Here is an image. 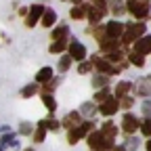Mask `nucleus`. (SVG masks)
I'll use <instances>...</instances> for the list:
<instances>
[{
  "instance_id": "nucleus-1",
  "label": "nucleus",
  "mask_w": 151,
  "mask_h": 151,
  "mask_svg": "<svg viewBox=\"0 0 151 151\" xmlns=\"http://www.w3.org/2000/svg\"><path fill=\"white\" fill-rule=\"evenodd\" d=\"M86 143H88L90 151H109L113 147V141L105 139L103 132H90L88 139H86Z\"/></svg>"
},
{
  "instance_id": "nucleus-2",
  "label": "nucleus",
  "mask_w": 151,
  "mask_h": 151,
  "mask_svg": "<svg viewBox=\"0 0 151 151\" xmlns=\"http://www.w3.org/2000/svg\"><path fill=\"white\" fill-rule=\"evenodd\" d=\"M145 34V23H130L126 25V32H124V44H130V42H137L141 40V36Z\"/></svg>"
},
{
  "instance_id": "nucleus-3",
  "label": "nucleus",
  "mask_w": 151,
  "mask_h": 151,
  "mask_svg": "<svg viewBox=\"0 0 151 151\" xmlns=\"http://www.w3.org/2000/svg\"><path fill=\"white\" fill-rule=\"evenodd\" d=\"M128 11L137 19H143L149 15V0H128Z\"/></svg>"
},
{
  "instance_id": "nucleus-4",
  "label": "nucleus",
  "mask_w": 151,
  "mask_h": 151,
  "mask_svg": "<svg viewBox=\"0 0 151 151\" xmlns=\"http://www.w3.org/2000/svg\"><path fill=\"white\" fill-rule=\"evenodd\" d=\"M92 128H94V122H84V124H80L78 128H73V130H69V143L71 145H76L78 143V139H82V137H86L88 132H92Z\"/></svg>"
},
{
  "instance_id": "nucleus-5",
  "label": "nucleus",
  "mask_w": 151,
  "mask_h": 151,
  "mask_svg": "<svg viewBox=\"0 0 151 151\" xmlns=\"http://www.w3.org/2000/svg\"><path fill=\"white\" fill-rule=\"evenodd\" d=\"M44 13H46V9H44L42 4H32V9H29V15H27V21H25V25H27V27H34V25L38 23V19H40V17H44Z\"/></svg>"
},
{
  "instance_id": "nucleus-6",
  "label": "nucleus",
  "mask_w": 151,
  "mask_h": 151,
  "mask_svg": "<svg viewBox=\"0 0 151 151\" xmlns=\"http://www.w3.org/2000/svg\"><path fill=\"white\" fill-rule=\"evenodd\" d=\"M105 27H107V38H113V40L122 38V36H124V32H126L124 23H120V21H109Z\"/></svg>"
},
{
  "instance_id": "nucleus-7",
  "label": "nucleus",
  "mask_w": 151,
  "mask_h": 151,
  "mask_svg": "<svg viewBox=\"0 0 151 151\" xmlns=\"http://www.w3.org/2000/svg\"><path fill=\"white\" fill-rule=\"evenodd\" d=\"M105 13H107V6L105 4H92V6H88V19H90V23H99Z\"/></svg>"
},
{
  "instance_id": "nucleus-8",
  "label": "nucleus",
  "mask_w": 151,
  "mask_h": 151,
  "mask_svg": "<svg viewBox=\"0 0 151 151\" xmlns=\"http://www.w3.org/2000/svg\"><path fill=\"white\" fill-rule=\"evenodd\" d=\"M118 107H120V103H118V99L116 97H109L107 101H103L101 103V107H99V111L103 113V116H113V113L118 111Z\"/></svg>"
},
{
  "instance_id": "nucleus-9",
  "label": "nucleus",
  "mask_w": 151,
  "mask_h": 151,
  "mask_svg": "<svg viewBox=\"0 0 151 151\" xmlns=\"http://www.w3.org/2000/svg\"><path fill=\"white\" fill-rule=\"evenodd\" d=\"M69 57H71L73 61H84V59H86V48H84V44L71 42V44H69Z\"/></svg>"
},
{
  "instance_id": "nucleus-10",
  "label": "nucleus",
  "mask_w": 151,
  "mask_h": 151,
  "mask_svg": "<svg viewBox=\"0 0 151 151\" xmlns=\"http://www.w3.org/2000/svg\"><path fill=\"white\" fill-rule=\"evenodd\" d=\"M80 116H82L80 111H69L67 116H65V118L61 120V124H63L65 128L73 130V128H78V126H80Z\"/></svg>"
},
{
  "instance_id": "nucleus-11",
  "label": "nucleus",
  "mask_w": 151,
  "mask_h": 151,
  "mask_svg": "<svg viewBox=\"0 0 151 151\" xmlns=\"http://www.w3.org/2000/svg\"><path fill=\"white\" fill-rule=\"evenodd\" d=\"M92 63H94V67H97L101 73H105V76L116 73V67H111V63L105 61V59H101V57H92Z\"/></svg>"
},
{
  "instance_id": "nucleus-12",
  "label": "nucleus",
  "mask_w": 151,
  "mask_h": 151,
  "mask_svg": "<svg viewBox=\"0 0 151 151\" xmlns=\"http://www.w3.org/2000/svg\"><path fill=\"white\" fill-rule=\"evenodd\" d=\"M134 52H139V55H147V52H151V34L145 36V38H141V40L134 44Z\"/></svg>"
},
{
  "instance_id": "nucleus-13",
  "label": "nucleus",
  "mask_w": 151,
  "mask_h": 151,
  "mask_svg": "<svg viewBox=\"0 0 151 151\" xmlns=\"http://www.w3.org/2000/svg\"><path fill=\"white\" fill-rule=\"evenodd\" d=\"M124 132H134L137 128H141V122L134 118V116H130V113H128V116H124Z\"/></svg>"
},
{
  "instance_id": "nucleus-14",
  "label": "nucleus",
  "mask_w": 151,
  "mask_h": 151,
  "mask_svg": "<svg viewBox=\"0 0 151 151\" xmlns=\"http://www.w3.org/2000/svg\"><path fill=\"white\" fill-rule=\"evenodd\" d=\"M137 92L139 94H143V97H147V94H151V76H145V78H141L139 80V84H137Z\"/></svg>"
},
{
  "instance_id": "nucleus-15",
  "label": "nucleus",
  "mask_w": 151,
  "mask_h": 151,
  "mask_svg": "<svg viewBox=\"0 0 151 151\" xmlns=\"http://www.w3.org/2000/svg\"><path fill=\"white\" fill-rule=\"evenodd\" d=\"M101 44V50H105V52H113V50H118V40H113V38H105V40H101L99 42Z\"/></svg>"
},
{
  "instance_id": "nucleus-16",
  "label": "nucleus",
  "mask_w": 151,
  "mask_h": 151,
  "mask_svg": "<svg viewBox=\"0 0 151 151\" xmlns=\"http://www.w3.org/2000/svg\"><path fill=\"white\" fill-rule=\"evenodd\" d=\"M67 34H69L67 25H59V27H57V29L52 32V40H55V42H65Z\"/></svg>"
},
{
  "instance_id": "nucleus-17",
  "label": "nucleus",
  "mask_w": 151,
  "mask_h": 151,
  "mask_svg": "<svg viewBox=\"0 0 151 151\" xmlns=\"http://www.w3.org/2000/svg\"><path fill=\"white\" fill-rule=\"evenodd\" d=\"M52 80V69L50 67H42L36 73V82H50Z\"/></svg>"
},
{
  "instance_id": "nucleus-18",
  "label": "nucleus",
  "mask_w": 151,
  "mask_h": 151,
  "mask_svg": "<svg viewBox=\"0 0 151 151\" xmlns=\"http://www.w3.org/2000/svg\"><path fill=\"white\" fill-rule=\"evenodd\" d=\"M132 88V84L130 82H120L118 86H116V99H124L126 94H128V90Z\"/></svg>"
},
{
  "instance_id": "nucleus-19",
  "label": "nucleus",
  "mask_w": 151,
  "mask_h": 151,
  "mask_svg": "<svg viewBox=\"0 0 151 151\" xmlns=\"http://www.w3.org/2000/svg\"><path fill=\"white\" fill-rule=\"evenodd\" d=\"M101 132H103V137H105V139L113 141V137H116V132H118V130H116V126H113L111 122H107V124H103V130H101Z\"/></svg>"
},
{
  "instance_id": "nucleus-20",
  "label": "nucleus",
  "mask_w": 151,
  "mask_h": 151,
  "mask_svg": "<svg viewBox=\"0 0 151 151\" xmlns=\"http://www.w3.org/2000/svg\"><path fill=\"white\" fill-rule=\"evenodd\" d=\"M84 15H88V6H73L69 11V17L71 19H82Z\"/></svg>"
},
{
  "instance_id": "nucleus-21",
  "label": "nucleus",
  "mask_w": 151,
  "mask_h": 151,
  "mask_svg": "<svg viewBox=\"0 0 151 151\" xmlns=\"http://www.w3.org/2000/svg\"><path fill=\"white\" fill-rule=\"evenodd\" d=\"M55 21H57V13H55V11H46L44 17H42V25H44V27H50Z\"/></svg>"
},
{
  "instance_id": "nucleus-22",
  "label": "nucleus",
  "mask_w": 151,
  "mask_h": 151,
  "mask_svg": "<svg viewBox=\"0 0 151 151\" xmlns=\"http://www.w3.org/2000/svg\"><path fill=\"white\" fill-rule=\"evenodd\" d=\"M107 61H116L118 65L124 63V52L122 50H113V52H107Z\"/></svg>"
},
{
  "instance_id": "nucleus-23",
  "label": "nucleus",
  "mask_w": 151,
  "mask_h": 151,
  "mask_svg": "<svg viewBox=\"0 0 151 151\" xmlns=\"http://www.w3.org/2000/svg\"><path fill=\"white\" fill-rule=\"evenodd\" d=\"M109 4H111L109 11H111L113 15H122V13H124V4L120 2V0H109Z\"/></svg>"
},
{
  "instance_id": "nucleus-24",
  "label": "nucleus",
  "mask_w": 151,
  "mask_h": 151,
  "mask_svg": "<svg viewBox=\"0 0 151 151\" xmlns=\"http://www.w3.org/2000/svg\"><path fill=\"white\" fill-rule=\"evenodd\" d=\"M107 80H109V78H107L105 73H97V76L92 78V84L97 86V88H101V86H105V88H107Z\"/></svg>"
},
{
  "instance_id": "nucleus-25",
  "label": "nucleus",
  "mask_w": 151,
  "mask_h": 151,
  "mask_svg": "<svg viewBox=\"0 0 151 151\" xmlns=\"http://www.w3.org/2000/svg\"><path fill=\"white\" fill-rule=\"evenodd\" d=\"M128 57H130V63H132V65H137V67H143V65H145L143 55H139V52H130Z\"/></svg>"
},
{
  "instance_id": "nucleus-26",
  "label": "nucleus",
  "mask_w": 151,
  "mask_h": 151,
  "mask_svg": "<svg viewBox=\"0 0 151 151\" xmlns=\"http://www.w3.org/2000/svg\"><path fill=\"white\" fill-rule=\"evenodd\" d=\"M40 126H44L46 130H57V128L61 126V122H57V120L48 118V120H42V122H40Z\"/></svg>"
},
{
  "instance_id": "nucleus-27",
  "label": "nucleus",
  "mask_w": 151,
  "mask_h": 151,
  "mask_svg": "<svg viewBox=\"0 0 151 151\" xmlns=\"http://www.w3.org/2000/svg\"><path fill=\"white\" fill-rule=\"evenodd\" d=\"M42 101H44V105H46L48 111H55L57 109V101L50 97V94H42Z\"/></svg>"
},
{
  "instance_id": "nucleus-28",
  "label": "nucleus",
  "mask_w": 151,
  "mask_h": 151,
  "mask_svg": "<svg viewBox=\"0 0 151 151\" xmlns=\"http://www.w3.org/2000/svg\"><path fill=\"white\" fill-rule=\"evenodd\" d=\"M94 111H97V105H94V103H84V105H82V109H80L82 116H92Z\"/></svg>"
},
{
  "instance_id": "nucleus-29",
  "label": "nucleus",
  "mask_w": 151,
  "mask_h": 151,
  "mask_svg": "<svg viewBox=\"0 0 151 151\" xmlns=\"http://www.w3.org/2000/svg\"><path fill=\"white\" fill-rule=\"evenodd\" d=\"M65 48H69V44H67V42H52L48 50H50V52H63Z\"/></svg>"
},
{
  "instance_id": "nucleus-30",
  "label": "nucleus",
  "mask_w": 151,
  "mask_h": 151,
  "mask_svg": "<svg viewBox=\"0 0 151 151\" xmlns=\"http://www.w3.org/2000/svg\"><path fill=\"white\" fill-rule=\"evenodd\" d=\"M44 137H46V128H44V126H40V128L36 130V134H34V141H36V143H42V141H44Z\"/></svg>"
},
{
  "instance_id": "nucleus-31",
  "label": "nucleus",
  "mask_w": 151,
  "mask_h": 151,
  "mask_svg": "<svg viewBox=\"0 0 151 151\" xmlns=\"http://www.w3.org/2000/svg\"><path fill=\"white\" fill-rule=\"evenodd\" d=\"M36 90H38V88H36V84H27V86L21 90V94L27 99V97H34V94H36Z\"/></svg>"
},
{
  "instance_id": "nucleus-32",
  "label": "nucleus",
  "mask_w": 151,
  "mask_h": 151,
  "mask_svg": "<svg viewBox=\"0 0 151 151\" xmlns=\"http://www.w3.org/2000/svg\"><path fill=\"white\" fill-rule=\"evenodd\" d=\"M71 61H73L71 57H63V59L59 61V71H67V69H69V65H71Z\"/></svg>"
},
{
  "instance_id": "nucleus-33",
  "label": "nucleus",
  "mask_w": 151,
  "mask_h": 151,
  "mask_svg": "<svg viewBox=\"0 0 151 151\" xmlns=\"http://www.w3.org/2000/svg\"><path fill=\"white\" fill-rule=\"evenodd\" d=\"M141 132L145 137H151V118H147L143 124H141Z\"/></svg>"
},
{
  "instance_id": "nucleus-34",
  "label": "nucleus",
  "mask_w": 151,
  "mask_h": 151,
  "mask_svg": "<svg viewBox=\"0 0 151 151\" xmlns=\"http://www.w3.org/2000/svg\"><path fill=\"white\" fill-rule=\"evenodd\" d=\"M94 99H97V101H101V103H103V101H107V99H109V92H107V88H101V90L97 92V97H94Z\"/></svg>"
},
{
  "instance_id": "nucleus-35",
  "label": "nucleus",
  "mask_w": 151,
  "mask_h": 151,
  "mask_svg": "<svg viewBox=\"0 0 151 151\" xmlns=\"http://www.w3.org/2000/svg\"><path fill=\"white\" fill-rule=\"evenodd\" d=\"M124 147L132 151V149H137V147H139V141H137V139H128V143H126Z\"/></svg>"
},
{
  "instance_id": "nucleus-36",
  "label": "nucleus",
  "mask_w": 151,
  "mask_h": 151,
  "mask_svg": "<svg viewBox=\"0 0 151 151\" xmlns=\"http://www.w3.org/2000/svg\"><path fill=\"white\" fill-rule=\"evenodd\" d=\"M90 69H92V65H90V63H80V67H78V71H80V73H88Z\"/></svg>"
},
{
  "instance_id": "nucleus-37",
  "label": "nucleus",
  "mask_w": 151,
  "mask_h": 151,
  "mask_svg": "<svg viewBox=\"0 0 151 151\" xmlns=\"http://www.w3.org/2000/svg\"><path fill=\"white\" fill-rule=\"evenodd\" d=\"M19 132H21V134H29V132H32V126H29L27 122H23L21 128H19Z\"/></svg>"
},
{
  "instance_id": "nucleus-38",
  "label": "nucleus",
  "mask_w": 151,
  "mask_h": 151,
  "mask_svg": "<svg viewBox=\"0 0 151 151\" xmlns=\"http://www.w3.org/2000/svg\"><path fill=\"white\" fill-rule=\"evenodd\" d=\"M120 105H122V107H124V109H128V107H132V99H130V97H124V99H122V103H120Z\"/></svg>"
},
{
  "instance_id": "nucleus-39",
  "label": "nucleus",
  "mask_w": 151,
  "mask_h": 151,
  "mask_svg": "<svg viewBox=\"0 0 151 151\" xmlns=\"http://www.w3.org/2000/svg\"><path fill=\"white\" fill-rule=\"evenodd\" d=\"M55 86H57V80H50V82L46 84V88H44V94H48V92H50V90H52Z\"/></svg>"
},
{
  "instance_id": "nucleus-40",
  "label": "nucleus",
  "mask_w": 151,
  "mask_h": 151,
  "mask_svg": "<svg viewBox=\"0 0 151 151\" xmlns=\"http://www.w3.org/2000/svg\"><path fill=\"white\" fill-rule=\"evenodd\" d=\"M143 113H145V116H151V101H147L143 105Z\"/></svg>"
},
{
  "instance_id": "nucleus-41",
  "label": "nucleus",
  "mask_w": 151,
  "mask_h": 151,
  "mask_svg": "<svg viewBox=\"0 0 151 151\" xmlns=\"http://www.w3.org/2000/svg\"><path fill=\"white\" fill-rule=\"evenodd\" d=\"M113 151H126V147H122V145H120V147H116Z\"/></svg>"
},
{
  "instance_id": "nucleus-42",
  "label": "nucleus",
  "mask_w": 151,
  "mask_h": 151,
  "mask_svg": "<svg viewBox=\"0 0 151 151\" xmlns=\"http://www.w3.org/2000/svg\"><path fill=\"white\" fill-rule=\"evenodd\" d=\"M94 4H105V0H94Z\"/></svg>"
},
{
  "instance_id": "nucleus-43",
  "label": "nucleus",
  "mask_w": 151,
  "mask_h": 151,
  "mask_svg": "<svg viewBox=\"0 0 151 151\" xmlns=\"http://www.w3.org/2000/svg\"><path fill=\"white\" fill-rule=\"evenodd\" d=\"M147 151H151V141H149V143H147Z\"/></svg>"
},
{
  "instance_id": "nucleus-44",
  "label": "nucleus",
  "mask_w": 151,
  "mask_h": 151,
  "mask_svg": "<svg viewBox=\"0 0 151 151\" xmlns=\"http://www.w3.org/2000/svg\"><path fill=\"white\" fill-rule=\"evenodd\" d=\"M71 2H80V0H71Z\"/></svg>"
},
{
  "instance_id": "nucleus-45",
  "label": "nucleus",
  "mask_w": 151,
  "mask_h": 151,
  "mask_svg": "<svg viewBox=\"0 0 151 151\" xmlns=\"http://www.w3.org/2000/svg\"><path fill=\"white\" fill-rule=\"evenodd\" d=\"M25 151H34V149H25Z\"/></svg>"
}]
</instances>
